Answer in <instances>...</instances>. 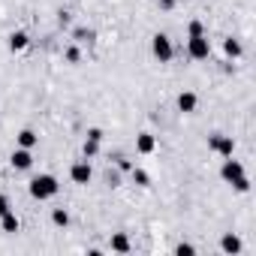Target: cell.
<instances>
[{"mask_svg":"<svg viewBox=\"0 0 256 256\" xmlns=\"http://www.w3.org/2000/svg\"><path fill=\"white\" fill-rule=\"evenodd\" d=\"M58 193V178L54 175H36L30 181V196L34 199H52Z\"/></svg>","mask_w":256,"mask_h":256,"instance_id":"cell-1","label":"cell"},{"mask_svg":"<svg viewBox=\"0 0 256 256\" xmlns=\"http://www.w3.org/2000/svg\"><path fill=\"white\" fill-rule=\"evenodd\" d=\"M151 48H154V54L160 58V64H169V60H172V54H175L172 40H169L166 34H157V36H154V42H151Z\"/></svg>","mask_w":256,"mask_h":256,"instance_id":"cell-2","label":"cell"},{"mask_svg":"<svg viewBox=\"0 0 256 256\" xmlns=\"http://www.w3.org/2000/svg\"><path fill=\"white\" fill-rule=\"evenodd\" d=\"M208 148H211L214 154H220V157H232V151H235V139H232V136H220V133H214V136L208 139Z\"/></svg>","mask_w":256,"mask_h":256,"instance_id":"cell-3","label":"cell"},{"mask_svg":"<svg viewBox=\"0 0 256 256\" xmlns=\"http://www.w3.org/2000/svg\"><path fill=\"white\" fill-rule=\"evenodd\" d=\"M187 52H190V58H193V60H205V58L211 54V42H208L205 36H190Z\"/></svg>","mask_w":256,"mask_h":256,"instance_id":"cell-4","label":"cell"},{"mask_svg":"<svg viewBox=\"0 0 256 256\" xmlns=\"http://www.w3.org/2000/svg\"><path fill=\"white\" fill-rule=\"evenodd\" d=\"M220 175H223V181H229V184H235L238 178H244V166H241L238 160H232V157H226V163H223V169H220Z\"/></svg>","mask_w":256,"mask_h":256,"instance_id":"cell-5","label":"cell"},{"mask_svg":"<svg viewBox=\"0 0 256 256\" xmlns=\"http://www.w3.org/2000/svg\"><path fill=\"white\" fill-rule=\"evenodd\" d=\"M12 166L16 169H30L34 166V154H30V148H18V151H12Z\"/></svg>","mask_w":256,"mask_h":256,"instance_id":"cell-6","label":"cell"},{"mask_svg":"<svg viewBox=\"0 0 256 256\" xmlns=\"http://www.w3.org/2000/svg\"><path fill=\"white\" fill-rule=\"evenodd\" d=\"M70 178H72L76 184H88V181H90V166H88V160L76 163V166L70 169Z\"/></svg>","mask_w":256,"mask_h":256,"instance_id":"cell-7","label":"cell"},{"mask_svg":"<svg viewBox=\"0 0 256 256\" xmlns=\"http://www.w3.org/2000/svg\"><path fill=\"white\" fill-rule=\"evenodd\" d=\"M154 148H157V139L151 133H139L136 136V151L139 154H154Z\"/></svg>","mask_w":256,"mask_h":256,"instance_id":"cell-8","label":"cell"},{"mask_svg":"<svg viewBox=\"0 0 256 256\" xmlns=\"http://www.w3.org/2000/svg\"><path fill=\"white\" fill-rule=\"evenodd\" d=\"M28 42H30V40H28V34H24V30H16V34H10V48H12V52H22V48H28Z\"/></svg>","mask_w":256,"mask_h":256,"instance_id":"cell-9","label":"cell"},{"mask_svg":"<svg viewBox=\"0 0 256 256\" xmlns=\"http://www.w3.org/2000/svg\"><path fill=\"white\" fill-rule=\"evenodd\" d=\"M196 102H199V100H196V94H190V90H184V94L178 96V108H181V112H196Z\"/></svg>","mask_w":256,"mask_h":256,"instance_id":"cell-10","label":"cell"},{"mask_svg":"<svg viewBox=\"0 0 256 256\" xmlns=\"http://www.w3.org/2000/svg\"><path fill=\"white\" fill-rule=\"evenodd\" d=\"M112 250H114V253H130V238H126L124 232H118V235L112 238Z\"/></svg>","mask_w":256,"mask_h":256,"instance_id":"cell-11","label":"cell"},{"mask_svg":"<svg viewBox=\"0 0 256 256\" xmlns=\"http://www.w3.org/2000/svg\"><path fill=\"white\" fill-rule=\"evenodd\" d=\"M0 226H4V232H18V217H16L12 211L0 214Z\"/></svg>","mask_w":256,"mask_h":256,"instance_id":"cell-12","label":"cell"},{"mask_svg":"<svg viewBox=\"0 0 256 256\" xmlns=\"http://www.w3.org/2000/svg\"><path fill=\"white\" fill-rule=\"evenodd\" d=\"M220 247H223V253H241V241H238L235 235H223Z\"/></svg>","mask_w":256,"mask_h":256,"instance_id":"cell-13","label":"cell"},{"mask_svg":"<svg viewBox=\"0 0 256 256\" xmlns=\"http://www.w3.org/2000/svg\"><path fill=\"white\" fill-rule=\"evenodd\" d=\"M36 145V133L34 130H22L18 133V148H34Z\"/></svg>","mask_w":256,"mask_h":256,"instance_id":"cell-14","label":"cell"},{"mask_svg":"<svg viewBox=\"0 0 256 256\" xmlns=\"http://www.w3.org/2000/svg\"><path fill=\"white\" fill-rule=\"evenodd\" d=\"M223 48H226V54H229V58H241V42H238V40H232V36H229V40L223 42Z\"/></svg>","mask_w":256,"mask_h":256,"instance_id":"cell-15","label":"cell"},{"mask_svg":"<svg viewBox=\"0 0 256 256\" xmlns=\"http://www.w3.org/2000/svg\"><path fill=\"white\" fill-rule=\"evenodd\" d=\"M52 220H54V226H66V223H70V214H66L64 208H54V211H52Z\"/></svg>","mask_w":256,"mask_h":256,"instance_id":"cell-16","label":"cell"},{"mask_svg":"<svg viewBox=\"0 0 256 256\" xmlns=\"http://www.w3.org/2000/svg\"><path fill=\"white\" fill-rule=\"evenodd\" d=\"M133 172V181L139 184V187H148L151 184V178H148V172H142V169H130Z\"/></svg>","mask_w":256,"mask_h":256,"instance_id":"cell-17","label":"cell"},{"mask_svg":"<svg viewBox=\"0 0 256 256\" xmlns=\"http://www.w3.org/2000/svg\"><path fill=\"white\" fill-rule=\"evenodd\" d=\"M96 151H100V142H96V139H88V142H84V157H94Z\"/></svg>","mask_w":256,"mask_h":256,"instance_id":"cell-18","label":"cell"},{"mask_svg":"<svg viewBox=\"0 0 256 256\" xmlns=\"http://www.w3.org/2000/svg\"><path fill=\"white\" fill-rule=\"evenodd\" d=\"M190 36H205V28H202V22H190Z\"/></svg>","mask_w":256,"mask_h":256,"instance_id":"cell-19","label":"cell"},{"mask_svg":"<svg viewBox=\"0 0 256 256\" xmlns=\"http://www.w3.org/2000/svg\"><path fill=\"white\" fill-rule=\"evenodd\" d=\"M76 40H78V42H90V40H94V30H84V28H78V30H76Z\"/></svg>","mask_w":256,"mask_h":256,"instance_id":"cell-20","label":"cell"},{"mask_svg":"<svg viewBox=\"0 0 256 256\" xmlns=\"http://www.w3.org/2000/svg\"><path fill=\"white\" fill-rule=\"evenodd\" d=\"M66 60H70V64H78V60H82V52H78L76 46H70V48H66Z\"/></svg>","mask_w":256,"mask_h":256,"instance_id":"cell-21","label":"cell"},{"mask_svg":"<svg viewBox=\"0 0 256 256\" xmlns=\"http://www.w3.org/2000/svg\"><path fill=\"white\" fill-rule=\"evenodd\" d=\"M175 253H178V256H193V253H196V247H193V244H178V247H175Z\"/></svg>","mask_w":256,"mask_h":256,"instance_id":"cell-22","label":"cell"},{"mask_svg":"<svg viewBox=\"0 0 256 256\" xmlns=\"http://www.w3.org/2000/svg\"><path fill=\"white\" fill-rule=\"evenodd\" d=\"M232 187H235L238 193H247V190H250V181H247V175H244V178H238V181H235Z\"/></svg>","mask_w":256,"mask_h":256,"instance_id":"cell-23","label":"cell"},{"mask_svg":"<svg viewBox=\"0 0 256 256\" xmlns=\"http://www.w3.org/2000/svg\"><path fill=\"white\" fill-rule=\"evenodd\" d=\"M88 139H96V142H102V130H100V126H94V130H88Z\"/></svg>","mask_w":256,"mask_h":256,"instance_id":"cell-24","label":"cell"},{"mask_svg":"<svg viewBox=\"0 0 256 256\" xmlns=\"http://www.w3.org/2000/svg\"><path fill=\"white\" fill-rule=\"evenodd\" d=\"M10 211V199L6 196H0V214H6Z\"/></svg>","mask_w":256,"mask_h":256,"instance_id":"cell-25","label":"cell"},{"mask_svg":"<svg viewBox=\"0 0 256 256\" xmlns=\"http://www.w3.org/2000/svg\"><path fill=\"white\" fill-rule=\"evenodd\" d=\"M118 166H120L124 172H130V169H133V163H130V160H118Z\"/></svg>","mask_w":256,"mask_h":256,"instance_id":"cell-26","label":"cell"},{"mask_svg":"<svg viewBox=\"0 0 256 256\" xmlns=\"http://www.w3.org/2000/svg\"><path fill=\"white\" fill-rule=\"evenodd\" d=\"M175 6V0H160V10H172Z\"/></svg>","mask_w":256,"mask_h":256,"instance_id":"cell-27","label":"cell"}]
</instances>
